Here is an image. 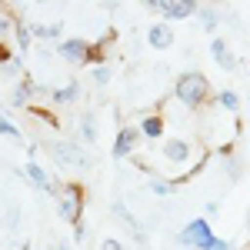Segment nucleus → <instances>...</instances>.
Segmentation results:
<instances>
[{"label":"nucleus","mask_w":250,"mask_h":250,"mask_svg":"<svg viewBox=\"0 0 250 250\" xmlns=\"http://www.w3.org/2000/svg\"><path fill=\"white\" fill-rule=\"evenodd\" d=\"M210 97V83L204 74H184V77L177 80V100H184L187 107H200L204 100Z\"/></svg>","instance_id":"obj_1"},{"label":"nucleus","mask_w":250,"mask_h":250,"mask_svg":"<svg viewBox=\"0 0 250 250\" xmlns=\"http://www.w3.org/2000/svg\"><path fill=\"white\" fill-rule=\"evenodd\" d=\"M150 10H160L164 17H170V20H184L197 10V3H190V0H154Z\"/></svg>","instance_id":"obj_2"},{"label":"nucleus","mask_w":250,"mask_h":250,"mask_svg":"<svg viewBox=\"0 0 250 250\" xmlns=\"http://www.w3.org/2000/svg\"><path fill=\"white\" fill-rule=\"evenodd\" d=\"M180 240H184L187 247H200L204 250L213 240V230L207 227V220H193V224H187V230L180 233Z\"/></svg>","instance_id":"obj_3"},{"label":"nucleus","mask_w":250,"mask_h":250,"mask_svg":"<svg viewBox=\"0 0 250 250\" xmlns=\"http://www.w3.org/2000/svg\"><path fill=\"white\" fill-rule=\"evenodd\" d=\"M60 213L70 224H80V190L77 187H67V190L60 193Z\"/></svg>","instance_id":"obj_4"},{"label":"nucleus","mask_w":250,"mask_h":250,"mask_svg":"<svg viewBox=\"0 0 250 250\" xmlns=\"http://www.w3.org/2000/svg\"><path fill=\"white\" fill-rule=\"evenodd\" d=\"M137 130L134 127H124V130H120V137H117V147H114V157H127L130 154V150H134V144H137Z\"/></svg>","instance_id":"obj_5"},{"label":"nucleus","mask_w":250,"mask_h":250,"mask_svg":"<svg viewBox=\"0 0 250 250\" xmlns=\"http://www.w3.org/2000/svg\"><path fill=\"white\" fill-rule=\"evenodd\" d=\"M60 54L67 60H74V63H80V60H87V43L83 40H63L60 43Z\"/></svg>","instance_id":"obj_6"},{"label":"nucleus","mask_w":250,"mask_h":250,"mask_svg":"<svg viewBox=\"0 0 250 250\" xmlns=\"http://www.w3.org/2000/svg\"><path fill=\"white\" fill-rule=\"evenodd\" d=\"M210 54L217 57V63H220L224 70H233V54L227 50V43H224V40H210Z\"/></svg>","instance_id":"obj_7"},{"label":"nucleus","mask_w":250,"mask_h":250,"mask_svg":"<svg viewBox=\"0 0 250 250\" xmlns=\"http://www.w3.org/2000/svg\"><path fill=\"white\" fill-rule=\"evenodd\" d=\"M164 157H167V160H173V164H184V160L190 157V147H187L184 140H170V144L164 147Z\"/></svg>","instance_id":"obj_8"},{"label":"nucleus","mask_w":250,"mask_h":250,"mask_svg":"<svg viewBox=\"0 0 250 250\" xmlns=\"http://www.w3.org/2000/svg\"><path fill=\"white\" fill-rule=\"evenodd\" d=\"M150 43H154V47H170V43H173L170 27H164V23H157V27H150Z\"/></svg>","instance_id":"obj_9"},{"label":"nucleus","mask_w":250,"mask_h":250,"mask_svg":"<svg viewBox=\"0 0 250 250\" xmlns=\"http://www.w3.org/2000/svg\"><path fill=\"white\" fill-rule=\"evenodd\" d=\"M54 154H57L63 164H87L80 154H74V150H70V144H57V147H54Z\"/></svg>","instance_id":"obj_10"},{"label":"nucleus","mask_w":250,"mask_h":250,"mask_svg":"<svg viewBox=\"0 0 250 250\" xmlns=\"http://www.w3.org/2000/svg\"><path fill=\"white\" fill-rule=\"evenodd\" d=\"M27 173H30V180H34L37 187H43V190H54V187H50V180H47V173L40 170L37 164H30V167H27Z\"/></svg>","instance_id":"obj_11"},{"label":"nucleus","mask_w":250,"mask_h":250,"mask_svg":"<svg viewBox=\"0 0 250 250\" xmlns=\"http://www.w3.org/2000/svg\"><path fill=\"white\" fill-rule=\"evenodd\" d=\"M144 134L147 137H160L164 134V120H160V117H147V120H144Z\"/></svg>","instance_id":"obj_12"},{"label":"nucleus","mask_w":250,"mask_h":250,"mask_svg":"<svg viewBox=\"0 0 250 250\" xmlns=\"http://www.w3.org/2000/svg\"><path fill=\"white\" fill-rule=\"evenodd\" d=\"M220 104H224L227 110H240V97L233 94V90H224V94H220Z\"/></svg>","instance_id":"obj_13"},{"label":"nucleus","mask_w":250,"mask_h":250,"mask_svg":"<svg viewBox=\"0 0 250 250\" xmlns=\"http://www.w3.org/2000/svg\"><path fill=\"white\" fill-rule=\"evenodd\" d=\"M150 190L164 197V193H170V190H173V184H167V180H154V184H150Z\"/></svg>","instance_id":"obj_14"},{"label":"nucleus","mask_w":250,"mask_h":250,"mask_svg":"<svg viewBox=\"0 0 250 250\" xmlns=\"http://www.w3.org/2000/svg\"><path fill=\"white\" fill-rule=\"evenodd\" d=\"M0 134H7V137H20V130L14 127V124H7V120L0 117Z\"/></svg>","instance_id":"obj_15"},{"label":"nucleus","mask_w":250,"mask_h":250,"mask_svg":"<svg viewBox=\"0 0 250 250\" xmlns=\"http://www.w3.org/2000/svg\"><path fill=\"white\" fill-rule=\"evenodd\" d=\"M204 250H230V244H227V240H217V237H213V240H210V244H207Z\"/></svg>","instance_id":"obj_16"},{"label":"nucleus","mask_w":250,"mask_h":250,"mask_svg":"<svg viewBox=\"0 0 250 250\" xmlns=\"http://www.w3.org/2000/svg\"><path fill=\"white\" fill-rule=\"evenodd\" d=\"M57 100H60V104H67V100H74V87H70V90H60V94H57Z\"/></svg>","instance_id":"obj_17"},{"label":"nucleus","mask_w":250,"mask_h":250,"mask_svg":"<svg viewBox=\"0 0 250 250\" xmlns=\"http://www.w3.org/2000/svg\"><path fill=\"white\" fill-rule=\"evenodd\" d=\"M7 30H10V20H7V14L0 10V34H7Z\"/></svg>","instance_id":"obj_18"},{"label":"nucleus","mask_w":250,"mask_h":250,"mask_svg":"<svg viewBox=\"0 0 250 250\" xmlns=\"http://www.w3.org/2000/svg\"><path fill=\"white\" fill-rule=\"evenodd\" d=\"M83 134H87V137H90V140H94V124H90V117L83 120Z\"/></svg>","instance_id":"obj_19"},{"label":"nucleus","mask_w":250,"mask_h":250,"mask_svg":"<svg viewBox=\"0 0 250 250\" xmlns=\"http://www.w3.org/2000/svg\"><path fill=\"white\" fill-rule=\"evenodd\" d=\"M204 23H207V27H213V23H217V17H213V10H207V14H204Z\"/></svg>","instance_id":"obj_20"},{"label":"nucleus","mask_w":250,"mask_h":250,"mask_svg":"<svg viewBox=\"0 0 250 250\" xmlns=\"http://www.w3.org/2000/svg\"><path fill=\"white\" fill-rule=\"evenodd\" d=\"M104 250H124V247H120L117 240H104Z\"/></svg>","instance_id":"obj_21"},{"label":"nucleus","mask_w":250,"mask_h":250,"mask_svg":"<svg viewBox=\"0 0 250 250\" xmlns=\"http://www.w3.org/2000/svg\"><path fill=\"white\" fill-rule=\"evenodd\" d=\"M247 227H250V210H247Z\"/></svg>","instance_id":"obj_22"},{"label":"nucleus","mask_w":250,"mask_h":250,"mask_svg":"<svg viewBox=\"0 0 250 250\" xmlns=\"http://www.w3.org/2000/svg\"><path fill=\"white\" fill-rule=\"evenodd\" d=\"M60 250H67V247H60Z\"/></svg>","instance_id":"obj_23"}]
</instances>
